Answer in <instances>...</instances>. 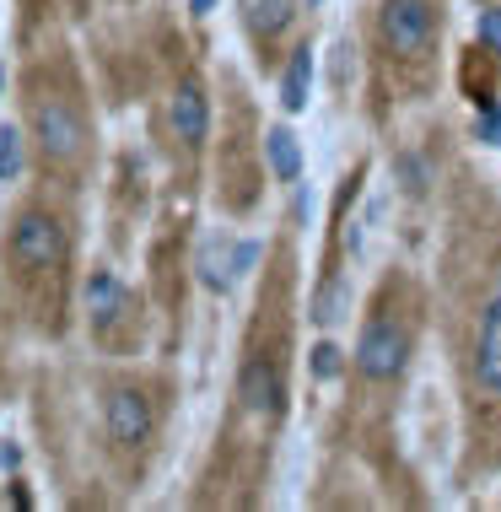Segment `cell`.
<instances>
[{"mask_svg": "<svg viewBox=\"0 0 501 512\" xmlns=\"http://www.w3.org/2000/svg\"><path fill=\"white\" fill-rule=\"evenodd\" d=\"M243 405L254 415H275L286 399V383H281V362H264V356H254V362L243 367V383H238Z\"/></svg>", "mask_w": 501, "mask_h": 512, "instance_id": "8992f818", "label": "cell"}, {"mask_svg": "<svg viewBox=\"0 0 501 512\" xmlns=\"http://www.w3.org/2000/svg\"><path fill=\"white\" fill-rule=\"evenodd\" d=\"M475 38H480L491 54H501V6H485L480 17H475Z\"/></svg>", "mask_w": 501, "mask_h": 512, "instance_id": "9a60e30c", "label": "cell"}, {"mask_svg": "<svg viewBox=\"0 0 501 512\" xmlns=\"http://www.w3.org/2000/svg\"><path fill=\"white\" fill-rule=\"evenodd\" d=\"M108 437L135 448V442L151 437V405L135 389H114L108 394Z\"/></svg>", "mask_w": 501, "mask_h": 512, "instance_id": "5b68a950", "label": "cell"}, {"mask_svg": "<svg viewBox=\"0 0 501 512\" xmlns=\"http://www.w3.org/2000/svg\"><path fill=\"white\" fill-rule=\"evenodd\" d=\"M205 130H211V103H205V92L194 87V81H184V87L173 92V135L184 146H200Z\"/></svg>", "mask_w": 501, "mask_h": 512, "instance_id": "ba28073f", "label": "cell"}, {"mask_svg": "<svg viewBox=\"0 0 501 512\" xmlns=\"http://www.w3.org/2000/svg\"><path fill=\"white\" fill-rule=\"evenodd\" d=\"M313 372H318V378H334V372H340V351H334V345H318V351H313Z\"/></svg>", "mask_w": 501, "mask_h": 512, "instance_id": "ac0fdd59", "label": "cell"}, {"mask_svg": "<svg viewBox=\"0 0 501 512\" xmlns=\"http://www.w3.org/2000/svg\"><path fill=\"white\" fill-rule=\"evenodd\" d=\"M124 286L114 281V270H92V281H87V313H92V324L97 329H108L114 318L124 313Z\"/></svg>", "mask_w": 501, "mask_h": 512, "instance_id": "9c48e42d", "label": "cell"}, {"mask_svg": "<svg viewBox=\"0 0 501 512\" xmlns=\"http://www.w3.org/2000/svg\"><path fill=\"white\" fill-rule=\"evenodd\" d=\"M264 157H270V173L281 178V184H291V178L302 173V146L286 124H270V130H264Z\"/></svg>", "mask_w": 501, "mask_h": 512, "instance_id": "7c38bea8", "label": "cell"}, {"mask_svg": "<svg viewBox=\"0 0 501 512\" xmlns=\"http://www.w3.org/2000/svg\"><path fill=\"white\" fill-rule=\"evenodd\" d=\"M211 6H216V0H189V11H200V17H205Z\"/></svg>", "mask_w": 501, "mask_h": 512, "instance_id": "ffe728a7", "label": "cell"}, {"mask_svg": "<svg viewBox=\"0 0 501 512\" xmlns=\"http://www.w3.org/2000/svg\"><path fill=\"white\" fill-rule=\"evenodd\" d=\"M437 38V17L426 0H383V44L394 54H426Z\"/></svg>", "mask_w": 501, "mask_h": 512, "instance_id": "3957f363", "label": "cell"}, {"mask_svg": "<svg viewBox=\"0 0 501 512\" xmlns=\"http://www.w3.org/2000/svg\"><path fill=\"white\" fill-rule=\"evenodd\" d=\"M308 6H318V0H308Z\"/></svg>", "mask_w": 501, "mask_h": 512, "instance_id": "44dd1931", "label": "cell"}, {"mask_svg": "<svg viewBox=\"0 0 501 512\" xmlns=\"http://www.w3.org/2000/svg\"><path fill=\"white\" fill-rule=\"evenodd\" d=\"M22 178V135L11 124H0V184Z\"/></svg>", "mask_w": 501, "mask_h": 512, "instance_id": "5bb4252c", "label": "cell"}, {"mask_svg": "<svg viewBox=\"0 0 501 512\" xmlns=\"http://www.w3.org/2000/svg\"><path fill=\"white\" fill-rule=\"evenodd\" d=\"M475 378L491 394H501V297H491V308L480 318V340H475Z\"/></svg>", "mask_w": 501, "mask_h": 512, "instance_id": "52a82bcc", "label": "cell"}, {"mask_svg": "<svg viewBox=\"0 0 501 512\" xmlns=\"http://www.w3.org/2000/svg\"><path fill=\"white\" fill-rule=\"evenodd\" d=\"M27 119H33V141L44 151V162H76L81 146H87V119L71 98H44L38 92L27 103Z\"/></svg>", "mask_w": 501, "mask_h": 512, "instance_id": "6da1fadb", "label": "cell"}, {"mask_svg": "<svg viewBox=\"0 0 501 512\" xmlns=\"http://www.w3.org/2000/svg\"><path fill=\"white\" fill-rule=\"evenodd\" d=\"M405 351H410L405 324H394V318H372V324L361 329V340H356V367L383 383V378H394V372L405 367Z\"/></svg>", "mask_w": 501, "mask_h": 512, "instance_id": "277c9868", "label": "cell"}, {"mask_svg": "<svg viewBox=\"0 0 501 512\" xmlns=\"http://www.w3.org/2000/svg\"><path fill=\"white\" fill-rule=\"evenodd\" d=\"M232 254H238V248H227V238H221V243H205V254H200V281L211 286V292H227V286L238 281V275H232Z\"/></svg>", "mask_w": 501, "mask_h": 512, "instance_id": "4fadbf2b", "label": "cell"}, {"mask_svg": "<svg viewBox=\"0 0 501 512\" xmlns=\"http://www.w3.org/2000/svg\"><path fill=\"white\" fill-rule=\"evenodd\" d=\"M475 130H480V141H485V146H501V114H496V108H491V103H485V108H480V119H475Z\"/></svg>", "mask_w": 501, "mask_h": 512, "instance_id": "e0dca14e", "label": "cell"}, {"mask_svg": "<svg viewBox=\"0 0 501 512\" xmlns=\"http://www.w3.org/2000/svg\"><path fill=\"white\" fill-rule=\"evenodd\" d=\"M17 459H22L17 442H0V469H17Z\"/></svg>", "mask_w": 501, "mask_h": 512, "instance_id": "d6986e66", "label": "cell"}, {"mask_svg": "<svg viewBox=\"0 0 501 512\" xmlns=\"http://www.w3.org/2000/svg\"><path fill=\"white\" fill-rule=\"evenodd\" d=\"M243 22L259 44H270L291 27V0H243Z\"/></svg>", "mask_w": 501, "mask_h": 512, "instance_id": "30bf717a", "label": "cell"}, {"mask_svg": "<svg viewBox=\"0 0 501 512\" xmlns=\"http://www.w3.org/2000/svg\"><path fill=\"white\" fill-rule=\"evenodd\" d=\"M65 259V232L49 211H22L11 227V265L17 270H54Z\"/></svg>", "mask_w": 501, "mask_h": 512, "instance_id": "7a4b0ae2", "label": "cell"}, {"mask_svg": "<svg viewBox=\"0 0 501 512\" xmlns=\"http://www.w3.org/2000/svg\"><path fill=\"white\" fill-rule=\"evenodd\" d=\"M313 318H318V324H334V318H340V281H329L324 292H318V302H313Z\"/></svg>", "mask_w": 501, "mask_h": 512, "instance_id": "2e32d148", "label": "cell"}, {"mask_svg": "<svg viewBox=\"0 0 501 512\" xmlns=\"http://www.w3.org/2000/svg\"><path fill=\"white\" fill-rule=\"evenodd\" d=\"M308 87H313V49L302 44V49H291V65L281 76V108L286 114H302V108H308Z\"/></svg>", "mask_w": 501, "mask_h": 512, "instance_id": "8fae6325", "label": "cell"}]
</instances>
